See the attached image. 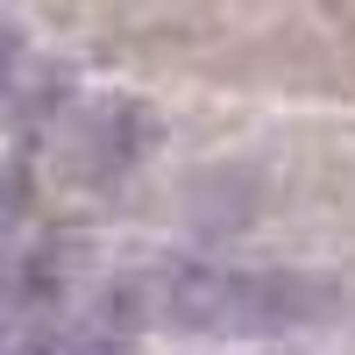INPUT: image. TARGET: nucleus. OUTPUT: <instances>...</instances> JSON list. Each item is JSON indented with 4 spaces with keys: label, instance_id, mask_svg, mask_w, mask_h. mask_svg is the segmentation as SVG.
Segmentation results:
<instances>
[{
    "label": "nucleus",
    "instance_id": "nucleus-1",
    "mask_svg": "<svg viewBox=\"0 0 355 355\" xmlns=\"http://www.w3.org/2000/svg\"><path fill=\"white\" fill-rule=\"evenodd\" d=\"M334 284L313 270H249V263H178L150 284V320L192 341H277L320 327Z\"/></svg>",
    "mask_w": 355,
    "mask_h": 355
},
{
    "label": "nucleus",
    "instance_id": "nucleus-2",
    "mask_svg": "<svg viewBox=\"0 0 355 355\" xmlns=\"http://www.w3.org/2000/svg\"><path fill=\"white\" fill-rule=\"evenodd\" d=\"M15 71H21V36H15V28H0V93H8Z\"/></svg>",
    "mask_w": 355,
    "mask_h": 355
}]
</instances>
